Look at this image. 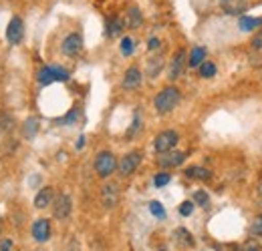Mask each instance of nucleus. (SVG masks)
<instances>
[{
  "label": "nucleus",
  "instance_id": "nucleus-30",
  "mask_svg": "<svg viewBox=\"0 0 262 251\" xmlns=\"http://www.w3.org/2000/svg\"><path fill=\"white\" fill-rule=\"evenodd\" d=\"M180 213H182L184 217L192 215V213H194V201H184V203L180 205Z\"/></svg>",
  "mask_w": 262,
  "mask_h": 251
},
{
  "label": "nucleus",
  "instance_id": "nucleus-34",
  "mask_svg": "<svg viewBox=\"0 0 262 251\" xmlns=\"http://www.w3.org/2000/svg\"><path fill=\"white\" fill-rule=\"evenodd\" d=\"M244 251H260V247H258L256 243H252V241H248V243L244 245Z\"/></svg>",
  "mask_w": 262,
  "mask_h": 251
},
{
  "label": "nucleus",
  "instance_id": "nucleus-18",
  "mask_svg": "<svg viewBox=\"0 0 262 251\" xmlns=\"http://www.w3.org/2000/svg\"><path fill=\"white\" fill-rule=\"evenodd\" d=\"M238 24H240V29L242 31H254V29H258L262 24V18H250V16H242L240 20H238Z\"/></svg>",
  "mask_w": 262,
  "mask_h": 251
},
{
  "label": "nucleus",
  "instance_id": "nucleus-37",
  "mask_svg": "<svg viewBox=\"0 0 262 251\" xmlns=\"http://www.w3.org/2000/svg\"><path fill=\"white\" fill-rule=\"evenodd\" d=\"M160 251H165V249H160Z\"/></svg>",
  "mask_w": 262,
  "mask_h": 251
},
{
  "label": "nucleus",
  "instance_id": "nucleus-6",
  "mask_svg": "<svg viewBox=\"0 0 262 251\" xmlns=\"http://www.w3.org/2000/svg\"><path fill=\"white\" fill-rule=\"evenodd\" d=\"M61 51H63V55H67V57H77L83 51V36L79 32H71L65 40H63Z\"/></svg>",
  "mask_w": 262,
  "mask_h": 251
},
{
  "label": "nucleus",
  "instance_id": "nucleus-9",
  "mask_svg": "<svg viewBox=\"0 0 262 251\" xmlns=\"http://www.w3.org/2000/svg\"><path fill=\"white\" fill-rule=\"evenodd\" d=\"M186 161V153L182 151H167V153H162L160 159H158V165L164 167V169H169V167H178Z\"/></svg>",
  "mask_w": 262,
  "mask_h": 251
},
{
  "label": "nucleus",
  "instance_id": "nucleus-11",
  "mask_svg": "<svg viewBox=\"0 0 262 251\" xmlns=\"http://www.w3.org/2000/svg\"><path fill=\"white\" fill-rule=\"evenodd\" d=\"M33 237L38 241V243L49 241V237H51V223H49V219H36L34 221Z\"/></svg>",
  "mask_w": 262,
  "mask_h": 251
},
{
  "label": "nucleus",
  "instance_id": "nucleus-10",
  "mask_svg": "<svg viewBox=\"0 0 262 251\" xmlns=\"http://www.w3.org/2000/svg\"><path fill=\"white\" fill-rule=\"evenodd\" d=\"M71 209H73V201L69 195H59L55 199V217L57 219H67L71 215Z\"/></svg>",
  "mask_w": 262,
  "mask_h": 251
},
{
  "label": "nucleus",
  "instance_id": "nucleus-12",
  "mask_svg": "<svg viewBox=\"0 0 262 251\" xmlns=\"http://www.w3.org/2000/svg\"><path fill=\"white\" fill-rule=\"evenodd\" d=\"M139 85H141V72H139V68L137 66H129L127 72H125V77H123V89L133 91Z\"/></svg>",
  "mask_w": 262,
  "mask_h": 251
},
{
  "label": "nucleus",
  "instance_id": "nucleus-27",
  "mask_svg": "<svg viewBox=\"0 0 262 251\" xmlns=\"http://www.w3.org/2000/svg\"><path fill=\"white\" fill-rule=\"evenodd\" d=\"M169 181H171V175H169V173H158V175L154 177V185H156V187H165Z\"/></svg>",
  "mask_w": 262,
  "mask_h": 251
},
{
  "label": "nucleus",
  "instance_id": "nucleus-15",
  "mask_svg": "<svg viewBox=\"0 0 262 251\" xmlns=\"http://www.w3.org/2000/svg\"><path fill=\"white\" fill-rule=\"evenodd\" d=\"M125 24H127V29H139L143 24V16H141V10L137 6H131L129 10H127Z\"/></svg>",
  "mask_w": 262,
  "mask_h": 251
},
{
  "label": "nucleus",
  "instance_id": "nucleus-1",
  "mask_svg": "<svg viewBox=\"0 0 262 251\" xmlns=\"http://www.w3.org/2000/svg\"><path fill=\"white\" fill-rule=\"evenodd\" d=\"M180 98H182L180 89H176V87H165L164 91H160L158 96L154 98V107H156V111H158L160 115H167V113H171V111L178 107Z\"/></svg>",
  "mask_w": 262,
  "mask_h": 251
},
{
  "label": "nucleus",
  "instance_id": "nucleus-31",
  "mask_svg": "<svg viewBox=\"0 0 262 251\" xmlns=\"http://www.w3.org/2000/svg\"><path fill=\"white\" fill-rule=\"evenodd\" d=\"M252 235H262V215L252 223Z\"/></svg>",
  "mask_w": 262,
  "mask_h": 251
},
{
  "label": "nucleus",
  "instance_id": "nucleus-28",
  "mask_svg": "<svg viewBox=\"0 0 262 251\" xmlns=\"http://www.w3.org/2000/svg\"><path fill=\"white\" fill-rule=\"evenodd\" d=\"M133 48H135V42H133V38L125 36V38L121 40V53H123L125 57H129L131 53H133Z\"/></svg>",
  "mask_w": 262,
  "mask_h": 251
},
{
  "label": "nucleus",
  "instance_id": "nucleus-26",
  "mask_svg": "<svg viewBox=\"0 0 262 251\" xmlns=\"http://www.w3.org/2000/svg\"><path fill=\"white\" fill-rule=\"evenodd\" d=\"M194 203L202 205V207H208V203H210V195H208L206 191H196V193H194Z\"/></svg>",
  "mask_w": 262,
  "mask_h": 251
},
{
  "label": "nucleus",
  "instance_id": "nucleus-23",
  "mask_svg": "<svg viewBox=\"0 0 262 251\" xmlns=\"http://www.w3.org/2000/svg\"><path fill=\"white\" fill-rule=\"evenodd\" d=\"M214 74H216V64L214 63H208L206 61V63L200 64V77L202 79H212Z\"/></svg>",
  "mask_w": 262,
  "mask_h": 251
},
{
  "label": "nucleus",
  "instance_id": "nucleus-25",
  "mask_svg": "<svg viewBox=\"0 0 262 251\" xmlns=\"http://www.w3.org/2000/svg\"><path fill=\"white\" fill-rule=\"evenodd\" d=\"M149 211H151V215H156L158 219H164L165 217V209L160 201H151V203H149Z\"/></svg>",
  "mask_w": 262,
  "mask_h": 251
},
{
  "label": "nucleus",
  "instance_id": "nucleus-20",
  "mask_svg": "<svg viewBox=\"0 0 262 251\" xmlns=\"http://www.w3.org/2000/svg\"><path fill=\"white\" fill-rule=\"evenodd\" d=\"M162 68H164V57H156V59H151L149 64H147V74L149 77H158Z\"/></svg>",
  "mask_w": 262,
  "mask_h": 251
},
{
  "label": "nucleus",
  "instance_id": "nucleus-29",
  "mask_svg": "<svg viewBox=\"0 0 262 251\" xmlns=\"http://www.w3.org/2000/svg\"><path fill=\"white\" fill-rule=\"evenodd\" d=\"M36 129H38L36 119H29V121H27V125H25V131H27V137H29V139H33L34 133H36Z\"/></svg>",
  "mask_w": 262,
  "mask_h": 251
},
{
  "label": "nucleus",
  "instance_id": "nucleus-5",
  "mask_svg": "<svg viewBox=\"0 0 262 251\" xmlns=\"http://www.w3.org/2000/svg\"><path fill=\"white\" fill-rule=\"evenodd\" d=\"M23 34H25V22L20 16H12L8 27H6V40L10 44H18L23 40Z\"/></svg>",
  "mask_w": 262,
  "mask_h": 251
},
{
  "label": "nucleus",
  "instance_id": "nucleus-13",
  "mask_svg": "<svg viewBox=\"0 0 262 251\" xmlns=\"http://www.w3.org/2000/svg\"><path fill=\"white\" fill-rule=\"evenodd\" d=\"M53 197H55L53 187L40 189V191L36 193V197H34V207H36V209H45V207H49V205L53 203Z\"/></svg>",
  "mask_w": 262,
  "mask_h": 251
},
{
  "label": "nucleus",
  "instance_id": "nucleus-16",
  "mask_svg": "<svg viewBox=\"0 0 262 251\" xmlns=\"http://www.w3.org/2000/svg\"><path fill=\"white\" fill-rule=\"evenodd\" d=\"M186 175L190 179H198V181H208L212 177V173L208 169H204V167H188L186 169Z\"/></svg>",
  "mask_w": 262,
  "mask_h": 251
},
{
  "label": "nucleus",
  "instance_id": "nucleus-2",
  "mask_svg": "<svg viewBox=\"0 0 262 251\" xmlns=\"http://www.w3.org/2000/svg\"><path fill=\"white\" fill-rule=\"evenodd\" d=\"M115 169H117V159L115 155L111 153V151H101L95 159V171H97L99 177H109V175H113L115 173Z\"/></svg>",
  "mask_w": 262,
  "mask_h": 251
},
{
  "label": "nucleus",
  "instance_id": "nucleus-3",
  "mask_svg": "<svg viewBox=\"0 0 262 251\" xmlns=\"http://www.w3.org/2000/svg\"><path fill=\"white\" fill-rule=\"evenodd\" d=\"M180 141V135L176 131H164L156 137V151L162 155V153H167V151H173V147L178 145Z\"/></svg>",
  "mask_w": 262,
  "mask_h": 251
},
{
  "label": "nucleus",
  "instance_id": "nucleus-17",
  "mask_svg": "<svg viewBox=\"0 0 262 251\" xmlns=\"http://www.w3.org/2000/svg\"><path fill=\"white\" fill-rule=\"evenodd\" d=\"M202 63H206V48H204V46H196V48L192 51L190 59H188V64H190L192 68H196V66H200Z\"/></svg>",
  "mask_w": 262,
  "mask_h": 251
},
{
  "label": "nucleus",
  "instance_id": "nucleus-36",
  "mask_svg": "<svg viewBox=\"0 0 262 251\" xmlns=\"http://www.w3.org/2000/svg\"><path fill=\"white\" fill-rule=\"evenodd\" d=\"M258 193L262 195V181H260V187H258Z\"/></svg>",
  "mask_w": 262,
  "mask_h": 251
},
{
  "label": "nucleus",
  "instance_id": "nucleus-7",
  "mask_svg": "<svg viewBox=\"0 0 262 251\" xmlns=\"http://www.w3.org/2000/svg\"><path fill=\"white\" fill-rule=\"evenodd\" d=\"M186 48H180L176 55H173V59H171V64H169V79L171 81H176V79H180L182 74H184V68H186Z\"/></svg>",
  "mask_w": 262,
  "mask_h": 251
},
{
  "label": "nucleus",
  "instance_id": "nucleus-22",
  "mask_svg": "<svg viewBox=\"0 0 262 251\" xmlns=\"http://www.w3.org/2000/svg\"><path fill=\"white\" fill-rule=\"evenodd\" d=\"M250 53L256 57V55H260L262 57V29L256 34H254V38L250 40Z\"/></svg>",
  "mask_w": 262,
  "mask_h": 251
},
{
  "label": "nucleus",
  "instance_id": "nucleus-21",
  "mask_svg": "<svg viewBox=\"0 0 262 251\" xmlns=\"http://www.w3.org/2000/svg\"><path fill=\"white\" fill-rule=\"evenodd\" d=\"M176 237H178V241L182 243V245H188V247H192L194 245V237L190 235V231L188 229H184V227H180L178 231H176Z\"/></svg>",
  "mask_w": 262,
  "mask_h": 251
},
{
  "label": "nucleus",
  "instance_id": "nucleus-8",
  "mask_svg": "<svg viewBox=\"0 0 262 251\" xmlns=\"http://www.w3.org/2000/svg\"><path fill=\"white\" fill-rule=\"evenodd\" d=\"M101 199H103V205H105L107 209L115 207V205L119 203V187H117L115 183L103 185V189H101Z\"/></svg>",
  "mask_w": 262,
  "mask_h": 251
},
{
  "label": "nucleus",
  "instance_id": "nucleus-33",
  "mask_svg": "<svg viewBox=\"0 0 262 251\" xmlns=\"http://www.w3.org/2000/svg\"><path fill=\"white\" fill-rule=\"evenodd\" d=\"M12 249V241L10 239H4L2 243H0V251H10Z\"/></svg>",
  "mask_w": 262,
  "mask_h": 251
},
{
  "label": "nucleus",
  "instance_id": "nucleus-4",
  "mask_svg": "<svg viewBox=\"0 0 262 251\" xmlns=\"http://www.w3.org/2000/svg\"><path fill=\"white\" fill-rule=\"evenodd\" d=\"M139 165H141V151H131L119 161V175L121 177H129L137 171Z\"/></svg>",
  "mask_w": 262,
  "mask_h": 251
},
{
  "label": "nucleus",
  "instance_id": "nucleus-14",
  "mask_svg": "<svg viewBox=\"0 0 262 251\" xmlns=\"http://www.w3.org/2000/svg\"><path fill=\"white\" fill-rule=\"evenodd\" d=\"M220 4L228 14H242L248 6V0H220Z\"/></svg>",
  "mask_w": 262,
  "mask_h": 251
},
{
  "label": "nucleus",
  "instance_id": "nucleus-35",
  "mask_svg": "<svg viewBox=\"0 0 262 251\" xmlns=\"http://www.w3.org/2000/svg\"><path fill=\"white\" fill-rule=\"evenodd\" d=\"M83 145H85V137H81V139H79V143H77V147H79V149H81V147H83Z\"/></svg>",
  "mask_w": 262,
  "mask_h": 251
},
{
  "label": "nucleus",
  "instance_id": "nucleus-19",
  "mask_svg": "<svg viewBox=\"0 0 262 251\" xmlns=\"http://www.w3.org/2000/svg\"><path fill=\"white\" fill-rule=\"evenodd\" d=\"M123 24H125V22H123L121 18H117V16L111 18V20L107 22V34H109V36H117V34H121Z\"/></svg>",
  "mask_w": 262,
  "mask_h": 251
},
{
  "label": "nucleus",
  "instance_id": "nucleus-24",
  "mask_svg": "<svg viewBox=\"0 0 262 251\" xmlns=\"http://www.w3.org/2000/svg\"><path fill=\"white\" fill-rule=\"evenodd\" d=\"M0 129L2 131H8V133L14 129V119L8 113H0Z\"/></svg>",
  "mask_w": 262,
  "mask_h": 251
},
{
  "label": "nucleus",
  "instance_id": "nucleus-32",
  "mask_svg": "<svg viewBox=\"0 0 262 251\" xmlns=\"http://www.w3.org/2000/svg\"><path fill=\"white\" fill-rule=\"evenodd\" d=\"M160 46H162V40H160V38H149V44H147L149 51H156V48H160Z\"/></svg>",
  "mask_w": 262,
  "mask_h": 251
}]
</instances>
